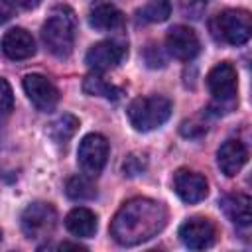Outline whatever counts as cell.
Instances as JSON below:
<instances>
[{
    "label": "cell",
    "mask_w": 252,
    "mask_h": 252,
    "mask_svg": "<svg viewBox=\"0 0 252 252\" xmlns=\"http://www.w3.org/2000/svg\"><path fill=\"white\" fill-rule=\"evenodd\" d=\"M165 222L167 209L159 201L136 197L118 209L110 222V234L122 246H136L161 232Z\"/></svg>",
    "instance_id": "cell-1"
},
{
    "label": "cell",
    "mask_w": 252,
    "mask_h": 252,
    "mask_svg": "<svg viewBox=\"0 0 252 252\" xmlns=\"http://www.w3.org/2000/svg\"><path fill=\"white\" fill-rule=\"evenodd\" d=\"M75 12L69 6H55L41 26V41L47 51L59 59L69 57L75 43Z\"/></svg>",
    "instance_id": "cell-2"
},
{
    "label": "cell",
    "mask_w": 252,
    "mask_h": 252,
    "mask_svg": "<svg viewBox=\"0 0 252 252\" xmlns=\"http://www.w3.org/2000/svg\"><path fill=\"white\" fill-rule=\"evenodd\" d=\"M171 116V100L161 94L138 96L128 106V120L138 132L159 128Z\"/></svg>",
    "instance_id": "cell-3"
},
{
    "label": "cell",
    "mask_w": 252,
    "mask_h": 252,
    "mask_svg": "<svg viewBox=\"0 0 252 252\" xmlns=\"http://www.w3.org/2000/svg\"><path fill=\"white\" fill-rule=\"evenodd\" d=\"M209 30L215 39L228 43V45H242L250 39L252 33V20L246 10H222L220 14L213 16L209 22Z\"/></svg>",
    "instance_id": "cell-4"
},
{
    "label": "cell",
    "mask_w": 252,
    "mask_h": 252,
    "mask_svg": "<svg viewBox=\"0 0 252 252\" xmlns=\"http://www.w3.org/2000/svg\"><path fill=\"white\" fill-rule=\"evenodd\" d=\"M57 224V213L49 203H32L22 213V230L26 238H49Z\"/></svg>",
    "instance_id": "cell-5"
},
{
    "label": "cell",
    "mask_w": 252,
    "mask_h": 252,
    "mask_svg": "<svg viewBox=\"0 0 252 252\" xmlns=\"http://www.w3.org/2000/svg\"><path fill=\"white\" fill-rule=\"evenodd\" d=\"M108 159V142L102 134H87L77 150V161L85 175L96 177Z\"/></svg>",
    "instance_id": "cell-6"
},
{
    "label": "cell",
    "mask_w": 252,
    "mask_h": 252,
    "mask_svg": "<svg viewBox=\"0 0 252 252\" xmlns=\"http://www.w3.org/2000/svg\"><path fill=\"white\" fill-rule=\"evenodd\" d=\"M24 91L32 104L41 112H51L59 102V91L57 87L39 73H30L24 77Z\"/></svg>",
    "instance_id": "cell-7"
},
{
    "label": "cell",
    "mask_w": 252,
    "mask_h": 252,
    "mask_svg": "<svg viewBox=\"0 0 252 252\" xmlns=\"http://www.w3.org/2000/svg\"><path fill=\"white\" fill-rule=\"evenodd\" d=\"M128 55V47L124 43L118 41H98L94 43L87 55H85V63L94 71V73H102L108 69H114L116 65H120Z\"/></svg>",
    "instance_id": "cell-8"
},
{
    "label": "cell",
    "mask_w": 252,
    "mask_h": 252,
    "mask_svg": "<svg viewBox=\"0 0 252 252\" xmlns=\"http://www.w3.org/2000/svg\"><path fill=\"white\" fill-rule=\"evenodd\" d=\"M215 236H217V228L213 220L205 217H191L179 226V238L191 250H205L213 246Z\"/></svg>",
    "instance_id": "cell-9"
},
{
    "label": "cell",
    "mask_w": 252,
    "mask_h": 252,
    "mask_svg": "<svg viewBox=\"0 0 252 252\" xmlns=\"http://www.w3.org/2000/svg\"><path fill=\"white\" fill-rule=\"evenodd\" d=\"M207 87L217 100H220V102L232 100L236 94V87H238L234 67L228 61L217 63L207 75Z\"/></svg>",
    "instance_id": "cell-10"
},
{
    "label": "cell",
    "mask_w": 252,
    "mask_h": 252,
    "mask_svg": "<svg viewBox=\"0 0 252 252\" xmlns=\"http://www.w3.org/2000/svg\"><path fill=\"white\" fill-rule=\"evenodd\" d=\"M165 47L167 51L175 57V59H181V61H191L197 53H199V37L197 33L189 28V26H173L169 32H167V37H165Z\"/></svg>",
    "instance_id": "cell-11"
},
{
    "label": "cell",
    "mask_w": 252,
    "mask_h": 252,
    "mask_svg": "<svg viewBox=\"0 0 252 252\" xmlns=\"http://www.w3.org/2000/svg\"><path fill=\"white\" fill-rule=\"evenodd\" d=\"M173 189L177 193V197L185 203H199L207 197L209 193V183L207 179L197 173V171H189V169H179L173 177Z\"/></svg>",
    "instance_id": "cell-12"
},
{
    "label": "cell",
    "mask_w": 252,
    "mask_h": 252,
    "mask_svg": "<svg viewBox=\"0 0 252 252\" xmlns=\"http://www.w3.org/2000/svg\"><path fill=\"white\" fill-rule=\"evenodd\" d=\"M0 49L8 59L20 61V59H28L35 53V41H33L32 33L26 32L24 28H12L2 35Z\"/></svg>",
    "instance_id": "cell-13"
},
{
    "label": "cell",
    "mask_w": 252,
    "mask_h": 252,
    "mask_svg": "<svg viewBox=\"0 0 252 252\" xmlns=\"http://www.w3.org/2000/svg\"><path fill=\"white\" fill-rule=\"evenodd\" d=\"M246 159H248V150L240 140H226L217 152V163L220 171L228 177L236 175L244 167Z\"/></svg>",
    "instance_id": "cell-14"
},
{
    "label": "cell",
    "mask_w": 252,
    "mask_h": 252,
    "mask_svg": "<svg viewBox=\"0 0 252 252\" xmlns=\"http://www.w3.org/2000/svg\"><path fill=\"white\" fill-rule=\"evenodd\" d=\"M89 24L100 32H114V30H120L124 26V14L114 4L100 2V4L91 8Z\"/></svg>",
    "instance_id": "cell-15"
},
{
    "label": "cell",
    "mask_w": 252,
    "mask_h": 252,
    "mask_svg": "<svg viewBox=\"0 0 252 252\" xmlns=\"http://www.w3.org/2000/svg\"><path fill=\"white\" fill-rule=\"evenodd\" d=\"M220 209L226 215L228 220H232L236 226H248L252 220L250 213V197L242 193H230L220 199Z\"/></svg>",
    "instance_id": "cell-16"
},
{
    "label": "cell",
    "mask_w": 252,
    "mask_h": 252,
    "mask_svg": "<svg viewBox=\"0 0 252 252\" xmlns=\"http://www.w3.org/2000/svg\"><path fill=\"white\" fill-rule=\"evenodd\" d=\"M65 226L73 236L91 238L96 232V215L87 207H75L67 213Z\"/></svg>",
    "instance_id": "cell-17"
},
{
    "label": "cell",
    "mask_w": 252,
    "mask_h": 252,
    "mask_svg": "<svg viewBox=\"0 0 252 252\" xmlns=\"http://www.w3.org/2000/svg\"><path fill=\"white\" fill-rule=\"evenodd\" d=\"M83 91H85L87 94L104 96V98H108V100H116V98H120V94H122V91H120L118 87L110 85L104 77H100V73H94V71L85 77V81H83Z\"/></svg>",
    "instance_id": "cell-18"
},
{
    "label": "cell",
    "mask_w": 252,
    "mask_h": 252,
    "mask_svg": "<svg viewBox=\"0 0 252 252\" xmlns=\"http://www.w3.org/2000/svg\"><path fill=\"white\" fill-rule=\"evenodd\" d=\"M77 128H79V120L73 114H61L49 124L47 132L55 144H67L75 136Z\"/></svg>",
    "instance_id": "cell-19"
},
{
    "label": "cell",
    "mask_w": 252,
    "mask_h": 252,
    "mask_svg": "<svg viewBox=\"0 0 252 252\" xmlns=\"http://www.w3.org/2000/svg\"><path fill=\"white\" fill-rule=\"evenodd\" d=\"M65 193L73 201H87V199H93L96 195V189H94L91 177L83 173V175H73L67 179Z\"/></svg>",
    "instance_id": "cell-20"
},
{
    "label": "cell",
    "mask_w": 252,
    "mask_h": 252,
    "mask_svg": "<svg viewBox=\"0 0 252 252\" xmlns=\"http://www.w3.org/2000/svg\"><path fill=\"white\" fill-rule=\"evenodd\" d=\"M171 14L169 0H150L144 10H140V18L146 22H165Z\"/></svg>",
    "instance_id": "cell-21"
},
{
    "label": "cell",
    "mask_w": 252,
    "mask_h": 252,
    "mask_svg": "<svg viewBox=\"0 0 252 252\" xmlns=\"http://www.w3.org/2000/svg\"><path fill=\"white\" fill-rule=\"evenodd\" d=\"M14 108V91L6 79H0V114H8Z\"/></svg>",
    "instance_id": "cell-22"
},
{
    "label": "cell",
    "mask_w": 252,
    "mask_h": 252,
    "mask_svg": "<svg viewBox=\"0 0 252 252\" xmlns=\"http://www.w3.org/2000/svg\"><path fill=\"white\" fill-rule=\"evenodd\" d=\"M144 167H146V159H144V156L140 158V156H136V154L128 156L126 161L122 163V169H124L126 175H138V173L144 171Z\"/></svg>",
    "instance_id": "cell-23"
},
{
    "label": "cell",
    "mask_w": 252,
    "mask_h": 252,
    "mask_svg": "<svg viewBox=\"0 0 252 252\" xmlns=\"http://www.w3.org/2000/svg\"><path fill=\"white\" fill-rule=\"evenodd\" d=\"M146 61L150 67H163L165 65V59L156 45H150V49L146 51Z\"/></svg>",
    "instance_id": "cell-24"
},
{
    "label": "cell",
    "mask_w": 252,
    "mask_h": 252,
    "mask_svg": "<svg viewBox=\"0 0 252 252\" xmlns=\"http://www.w3.org/2000/svg\"><path fill=\"white\" fill-rule=\"evenodd\" d=\"M14 16V4L10 0H0V24H6Z\"/></svg>",
    "instance_id": "cell-25"
},
{
    "label": "cell",
    "mask_w": 252,
    "mask_h": 252,
    "mask_svg": "<svg viewBox=\"0 0 252 252\" xmlns=\"http://www.w3.org/2000/svg\"><path fill=\"white\" fill-rule=\"evenodd\" d=\"M12 4H18L20 8H24V10H32V8H35L41 0H10Z\"/></svg>",
    "instance_id": "cell-26"
},
{
    "label": "cell",
    "mask_w": 252,
    "mask_h": 252,
    "mask_svg": "<svg viewBox=\"0 0 252 252\" xmlns=\"http://www.w3.org/2000/svg\"><path fill=\"white\" fill-rule=\"evenodd\" d=\"M57 248H61V250H65V248H75V250H85V246H81V244H73V242H61Z\"/></svg>",
    "instance_id": "cell-27"
}]
</instances>
